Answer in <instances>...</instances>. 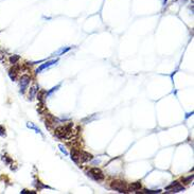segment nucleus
I'll return each mask as SVG.
<instances>
[{
    "mask_svg": "<svg viewBox=\"0 0 194 194\" xmlns=\"http://www.w3.org/2000/svg\"><path fill=\"white\" fill-rule=\"evenodd\" d=\"M145 193H160L161 190H144Z\"/></svg>",
    "mask_w": 194,
    "mask_h": 194,
    "instance_id": "18",
    "label": "nucleus"
},
{
    "mask_svg": "<svg viewBox=\"0 0 194 194\" xmlns=\"http://www.w3.org/2000/svg\"><path fill=\"white\" fill-rule=\"evenodd\" d=\"M167 190H171L170 192H180V191L185 190V188L183 187V186H180V184H179L178 181H174L173 184L168 186Z\"/></svg>",
    "mask_w": 194,
    "mask_h": 194,
    "instance_id": "5",
    "label": "nucleus"
},
{
    "mask_svg": "<svg viewBox=\"0 0 194 194\" xmlns=\"http://www.w3.org/2000/svg\"><path fill=\"white\" fill-rule=\"evenodd\" d=\"M27 126L29 127V128H32V129H34L35 130V133H37V134H41V130L39 128H38L37 126H35L33 123H31V122H28L27 123Z\"/></svg>",
    "mask_w": 194,
    "mask_h": 194,
    "instance_id": "13",
    "label": "nucleus"
},
{
    "mask_svg": "<svg viewBox=\"0 0 194 194\" xmlns=\"http://www.w3.org/2000/svg\"><path fill=\"white\" fill-rule=\"evenodd\" d=\"M19 55H12L10 57V62H11V64H13V65H15V64H17V62L19 61Z\"/></svg>",
    "mask_w": 194,
    "mask_h": 194,
    "instance_id": "14",
    "label": "nucleus"
},
{
    "mask_svg": "<svg viewBox=\"0 0 194 194\" xmlns=\"http://www.w3.org/2000/svg\"><path fill=\"white\" fill-rule=\"evenodd\" d=\"M57 59H52V61H49V62H46L45 64H43V65H41V67L36 70V73H39L41 71H43L44 69H46V68H49V67H51V66H53L54 64H56L57 63Z\"/></svg>",
    "mask_w": 194,
    "mask_h": 194,
    "instance_id": "6",
    "label": "nucleus"
},
{
    "mask_svg": "<svg viewBox=\"0 0 194 194\" xmlns=\"http://www.w3.org/2000/svg\"><path fill=\"white\" fill-rule=\"evenodd\" d=\"M30 81L31 78L29 75L24 74L21 76L20 78V82H19V85H20V92L21 93H24L26 92V90H27L28 86H29V84H30Z\"/></svg>",
    "mask_w": 194,
    "mask_h": 194,
    "instance_id": "3",
    "label": "nucleus"
},
{
    "mask_svg": "<svg viewBox=\"0 0 194 194\" xmlns=\"http://www.w3.org/2000/svg\"><path fill=\"white\" fill-rule=\"evenodd\" d=\"M183 180H184L185 184H190L191 181L193 180V175H190V176L186 177V178H184Z\"/></svg>",
    "mask_w": 194,
    "mask_h": 194,
    "instance_id": "15",
    "label": "nucleus"
},
{
    "mask_svg": "<svg viewBox=\"0 0 194 194\" xmlns=\"http://www.w3.org/2000/svg\"><path fill=\"white\" fill-rule=\"evenodd\" d=\"M18 70H19V66H14L13 68L10 69V71H9V75H10V78L12 81H15L16 80V76L18 74Z\"/></svg>",
    "mask_w": 194,
    "mask_h": 194,
    "instance_id": "7",
    "label": "nucleus"
},
{
    "mask_svg": "<svg viewBox=\"0 0 194 194\" xmlns=\"http://www.w3.org/2000/svg\"><path fill=\"white\" fill-rule=\"evenodd\" d=\"M55 135H56L58 138H69V137L72 135L71 124L57 127V128L55 129Z\"/></svg>",
    "mask_w": 194,
    "mask_h": 194,
    "instance_id": "1",
    "label": "nucleus"
},
{
    "mask_svg": "<svg viewBox=\"0 0 194 194\" xmlns=\"http://www.w3.org/2000/svg\"><path fill=\"white\" fill-rule=\"evenodd\" d=\"M141 189V183L140 181H136L129 186V190L130 191H138Z\"/></svg>",
    "mask_w": 194,
    "mask_h": 194,
    "instance_id": "11",
    "label": "nucleus"
},
{
    "mask_svg": "<svg viewBox=\"0 0 194 194\" xmlns=\"http://www.w3.org/2000/svg\"><path fill=\"white\" fill-rule=\"evenodd\" d=\"M166 3H167V0H162V5H166Z\"/></svg>",
    "mask_w": 194,
    "mask_h": 194,
    "instance_id": "21",
    "label": "nucleus"
},
{
    "mask_svg": "<svg viewBox=\"0 0 194 194\" xmlns=\"http://www.w3.org/2000/svg\"><path fill=\"white\" fill-rule=\"evenodd\" d=\"M87 175L90 176L92 179H95V180H98V181H101L104 179V174L102 173V171L98 169V168H92L91 170H89L87 172Z\"/></svg>",
    "mask_w": 194,
    "mask_h": 194,
    "instance_id": "2",
    "label": "nucleus"
},
{
    "mask_svg": "<svg viewBox=\"0 0 194 194\" xmlns=\"http://www.w3.org/2000/svg\"><path fill=\"white\" fill-rule=\"evenodd\" d=\"M58 147H59V150H61L62 152H63V153L65 154V155H68V152H67V151L65 150V147H63V145H62V144H59V145H58Z\"/></svg>",
    "mask_w": 194,
    "mask_h": 194,
    "instance_id": "20",
    "label": "nucleus"
},
{
    "mask_svg": "<svg viewBox=\"0 0 194 194\" xmlns=\"http://www.w3.org/2000/svg\"><path fill=\"white\" fill-rule=\"evenodd\" d=\"M2 160H3L7 164H11V162H12V159L9 158L7 156H2Z\"/></svg>",
    "mask_w": 194,
    "mask_h": 194,
    "instance_id": "16",
    "label": "nucleus"
},
{
    "mask_svg": "<svg viewBox=\"0 0 194 194\" xmlns=\"http://www.w3.org/2000/svg\"><path fill=\"white\" fill-rule=\"evenodd\" d=\"M38 92V87L36 85H34L33 87H31L30 88V91H29V100L32 101V100H34L35 95L36 93Z\"/></svg>",
    "mask_w": 194,
    "mask_h": 194,
    "instance_id": "8",
    "label": "nucleus"
},
{
    "mask_svg": "<svg viewBox=\"0 0 194 194\" xmlns=\"http://www.w3.org/2000/svg\"><path fill=\"white\" fill-rule=\"evenodd\" d=\"M0 136L1 137H4L5 136V129L2 125H0Z\"/></svg>",
    "mask_w": 194,
    "mask_h": 194,
    "instance_id": "17",
    "label": "nucleus"
},
{
    "mask_svg": "<svg viewBox=\"0 0 194 194\" xmlns=\"http://www.w3.org/2000/svg\"><path fill=\"white\" fill-rule=\"evenodd\" d=\"M59 88V85L58 86H56V87H53V88L51 89V90H50V91L49 92H47V95H50L52 93V92H54V91H56V90H57V89Z\"/></svg>",
    "mask_w": 194,
    "mask_h": 194,
    "instance_id": "19",
    "label": "nucleus"
},
{
    "mask_svg": "<svg viewBox=\"0 0 194 194\" xmlns=\"http://www.w3.org/2000/svg\"><path fill=\"white\" fill-rule=\"evenodd\" d=\"M112 189H115V190L119 191V192H127V187H126V184L125 181H121V180H116L114 181L112 184Z\"/></svg>",
    "mask_w": 194,
    "mask_h": 194,
    "instance_id": "4",
    "label": "nucleus"
},
{
    "mask_svg": "<svg viewBox=\"0 0 194 194\" xmlns=\"http://www.w3.org/2000/svg\"><path fill=\"white\" fill-rule=\"evenodd\" d=\"M69 50H70V47H66V48H61V49H58L57 51L55 52L54 55H57V56H61V55H63L64 53H66V52H68Z\"/></svg>",
    "mask_w": 194,
    "mask_h": 194,
    "instance_id": "12",
    "label": "nucleus"
},
{
    "mask_svg": "<svg viewBox=\"0 0 194 194\" xmlns=\"http://www.w3.org/2000/svg\"><path fill=\"white\" fill-rule=\"evenodd\" d=\"M91 159H92V156L88 153H81V155H80V160H81V161L86 162V161H89V160H91Z\"/></svg>",
    "mask_w": 194,
    "mask_h": 194,
    "instance_id": "10",
    "label": "nucleus"
},
{
    "mask_svg": "<svg viewBox=\"0 0 194 194\" xmlns=\"http://www.w3.org/2000/svg\"><path fill=\"white\" fill-rule=\"evenodd\" d=\"M80 155H81V153L78 152V151L76 150H73L71 151V159L74 161V162H78V160H80Z\"/></svg>",
    "mask_w": 194,
    "mask_h": 194,
    "instance_id": "9",
    "label": "nucleus"
}]
</instances>
